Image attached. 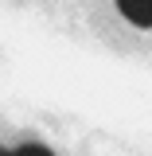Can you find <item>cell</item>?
I'll return each mask as SVG.
<instances>
[{"label":"cell","instance_id":"obj_2","mask_svg":"<svg viewBox=\"0 0 152 156\" xmlns=\"http://www.w3.org/2000/svg\"><path fill=\"white\" fill-rule=\"evenodd\" d=\"M12 156H55V152H51L47 144H39V140H27V144H19Z\"/></svg>","mask_w":152,"mask_h":156},{"label":"cell","instance_id":"obj_1","mask_svg":"<svg viewBox=\"0 0 152 156\" xmlns=\"http://www.w3.org/2000/svg\"><path fill=\"white\" fill-rule=\"evenodd\" d=\"M117 12L136 27H152V0H117Z\"/></svg>","mask_w":152,"mask_h":156},{"label":"cell","instance_id":"obj_3","mask_svg":"<svg viewBox=\"0 0 152 156\" xmlns=\"http://www.w3.org/2000/svg\"><path fill=\"white\" fill-rule=\"evenodd\" d=\"M0 156H12V152H8V148H0Z\"/></svg>","mask_w":152,"mask_h":156}]
</instances>
